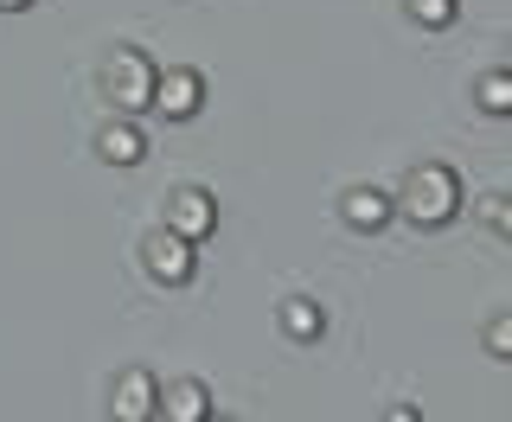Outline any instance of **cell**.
Wrapping results in <instances>:
<instances>
[{"label": "cell", "instance_id": "cell-1", "mask_svg": "<svg viewBox=\"0 0 512 422\" xmlns=\"http://www.w3.org/2000/svg\"><path fill=\"white\" fill-rule=\"evenodd\" d=\"M397 218H410L416 231H442V224L461 218V173L448 160H416L404 173V186L391 192Z\"/></svg>", "mask_w": 512, "mask_h": 422}, {"label": "cell", "instance_id": "cell-2", "mask_svg": "<svg viewBox=\"0 0 512 422\" xmlns=\"http://www.w3.org/2000/svg\"><path fill=\"white\" fill-rule=\"evenodd\" d=\"M154 71H160V64L141 52V45H109L103 71H96L103 103L116 109V116H148V103H154Z\"/></svg>", "mask_w": 512, "mask_h": 422}, {"label": "cell", "instance_id": "cell-3", "mask_svg": "<svg viewBox=\"0 0 512 422\" xmlns=\"http://www.w3.org/2000/svg\"><path fill=\"white\" fill-rule=\"evenodd\" d=\"M141 269H148V282H160V288H186L192 275H199V243L173 237L167 224H160V231L141 237Z\"/></svg>", "mask_w": 512, "mask_h": 422}, {"label": "cell", "instance_id": "cell-4", "mask_svg": "<svg viewBox=\"0 0 512 422\" xmlns=\"http://www.w3.org/2000/svg\"><path fill=\"white\" fill-rule=\"evenodd\" d=\"M199 109H205V71H192V64H167V71H154L148 116H160V122H192Z\"/></svg>", "mask_w": 512, "mask_h": 422}, {"label": "cell", "instance_id": "cell-5", "mask_svg": "<svg viewBox=\"0 0 512 422\" xmlns=\"http://www.w3.org/2000/svg\"><path fill=\"white\" fill-rule=\"evenodd\" d=\"M160 224H167L173 237H186V243H205L218 231V199L205 186H173L167 192V218Z\"/></svg>", "mask_w": 512, "mask_h": 422}, {"label": "cell", "instance_id": "cell-6", "mask_svg": "<svg viewBox=\"0 0 512 422\" xmlns=\"http://www.w3.org/2000/svg\"><path fill=\"white\" fill-rule=\"evenodd\" d=\"M154 397H160V378L148 365L116 371V384H109V422H154Z\"/></svg>", "mask_w": 512, "mask_h": 422}, {"label": "cell", "instance_id": "cell-7", "mask_svg": "<svg viewBox=\"0 0 512 422\" xmlns=\"http://www.w3.org/2000/svg\"><path fill=\"white\" fill-rule=\"evenodd\" d=\"M391 218H397V205H391L384 186H346L340 192V224H346V231L378 237V231H391Z\"/></svg>", "mask_w": 512, "mask_h": 422}, {"label": "cell", "instance_id": "cell-8", "mask_svg": "<svg viewBox=\"0 0 512 422\" xmlns=\"http://www.w3.org/2000/svg\"><path fill=\"white\" fill-rule=\"evenodd\" d=\"M154 416L160 422H205L212 416V384L205 378H167L154 397Z\"/></svg>", "mask_w": 512, "mask_h": 422}, {"label": "cell", "instance_id": "cell-9", "mask_svg": "<svg viewBox=\"0 0 512 422\" xmlns=\"http://www.w3.org/2000/svg\"><path fill=\"white\" fill-rule=\"evenodd\" d=\"M96 154H103L109 167H141V160H148V135H141L135 116H109L96 128Z\"/></svg>", "mask_w": 512, "mask_h": 422}, {"label": "cell", "instance_id": "cell-10", "mask_svg": "<svg viewBox=\"0 0 512 422\" xmlns=\"http://www.w3.org/2000/svg\"><path fill=\"white\" fill-rule=\"evenodd\" d=\"M276 327H282V339H295V346H314V339L327 333V307L314 295H288L276 307Z\"/></svg>", "mask_w": 512, "mask_h": 422}, {"label": "cell", "instance_id": "cell-11", "mask_svg": "<svg viewBox=\"0 0 512 422\" xmlns=\"http://www.w3.org/2000/svg\"><path fill=\"white\" fill-rule=\"evenodd\" d=\"M474 103H480V116H512V71H487L474 84Z\"/></svg>", "mask_w": 512, "mask_h": 422}, {"label": "cell", "instance_id": "cell-12", "mask_svg": "<svg viewBox=\"0 0 512 422\" xmlns=\"http://www.w3.org/2000/svg\"><path fill=\"white\" fill-rule=\"evenodd\" d=\"M404 13H410L423 32H448V26L461 20V0H404Z\"/></svg>", "mask_w": 512, "mask_h": 422}, {"label": "cell", "instance_id": "cell-13", "mask_svg": "<svg viewBox=\"0 0 512 422\" xmlns=\"http://www.w3.org/2000/svg\"><path fill=\"white\" fill-rule=\"evenodd\" d=\"M480 218H487L493 237H512V199L506 192H487V199H480Z\"/></svg>", "mask_w": 512, "mask_h": 422}, {"label": "cell", "instance_id": "cell-14", "mask_svg": "<svg viewBox=\"0 0 512 422\" xmlns=\"http://www.w3.org/2000/svg\"><path fill=\"white\" fill-rule=\"evenodd\" d=\"M487 352H493V359H512V320L506 314L487 320Z\"/></svg>", "mask_w": 512, "mask_h": 422}, {"label": "cell", "instance_id": "cell-15", "mask_svg": "<svg viewBox=\"0 0 512 422\" xmlns=\"http://www.w3.org/2000/svg\"><path fill=\"white\" fill-rule=\"evenodd\" d=\"M384 422H429V416L416 410V403H391V410H384Z\"/></svg>", "mask_w": 512, "mask_h": 422}, {"label": "cell", "instance_id": "cell-16", "mask_svg": "<svg viewBox=\"0 0 512 422\" xmlns=\"http://www.w3.org/2000/svg\"><path fill=\"white\" fill-rule=\"evenodd\" d=\"M26 7H39V0H0V13H26Z\"/></svg>", "mask_w": 512, "mask_h": 422}, {"label": "cell", "instance_id": "cell-17", "mask_svg": "<svg viewBox=\"0 0 512 422\" xmlns=\"http://www.w3.org/2000/svg\"><path fill=\"white\" fill-rule=\"evenodd\" d=\"M205 422H237V416H218V410H212V416H205Z\"/></svg>", "mask_w": 512, "mask_h": 422}]
</instances>
